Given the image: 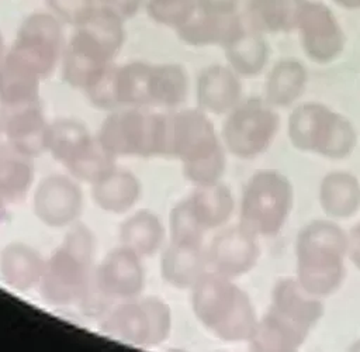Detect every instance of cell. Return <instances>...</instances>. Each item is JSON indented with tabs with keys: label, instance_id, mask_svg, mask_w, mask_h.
I'll return each mask as SVG.
<instances>
[{
	"label": "cell",
	"instance_id": "cell-1",
	"mask_svg": "<svg viewBox=\"0 0 360 352\" xmlns=\"http://www.w3.org/2000/svg\"><path fill=\"white\" fill-rule=\"evenodd\" d=\"M295 277L309 293L325 298L336 293L346 277L347 232L332 220L305 224L295 239Z\"/></svg>",
	"mask_w": 360,
	"mask_h": 352
},
{
	"label": "cell",
	"instance_id": "cell-2",
	"mask_svg": "<svg viewBox=\"0 0 360 352\" xmlns=\"http://www.w3.org/2000/svg\"><path fill=\"white\" fill-rule=\"evenodd\" d=\"M190 291L193 313L207 331L225 342H248L259 317L233 279L208 270Z\"/></svg>",
	"mask_w": 360,
	"mask_h": 352
},
{
	"label": "cell",
	"instance_id": "cell-3",
	"mask_svg": "<svg viewBox=\"0 0 360 352\" xmlns=\"http://www.w3.org/2000/svg\"><path fill=\"white\" fill-rule=\"evenodd\" d=\"M96 239L83 224L70 225L62 244L45 259L38 290L52 306H70L86 300L93 289Z\"/></svg>",
	"mask_w": 360,
	"mask_h": 352
},
{
	"label": "cell",
	"instance_id": "cell-4",
	"mask_svg": "<svg viewBox=\"0 0 360 352\" xmlns=\"http://www.w3.org/2000/svg\"><path fill=\"white\" fill-rule=\"evenodd\" d=\"M287 135L295 149L333 161L350 156L359 141L357 130L346 115L318 101L294 106Z\"/></svg>",
	"mask_w": 360,
	"mask_h": 352
},
{
	"label": "cell",
	"instance_id": "cell-5",
	"mask_svg": "<svg viewBox=\"0 0 360 352\" xmlns=\"http://www.w3.org/2000/svg\"><path fill=\"white\" fill-rule=\"evenodd\" d=\"M294 207V186L281 172L256 170L245 183L239 201V224L257 238L277 235Z\"/></svg>",
	"mask_w": 360,
	"mask_h": 352
},
{
	"label": "cell",
	"instance_id": "cell-6",
	"mask_svg": "<svg viewBox=\"0 0 360 352\" xmlns=\"http://www.w3.org/2000/svg\"><path fill=\"white\" fill-rule=\"evenodd\" d=\"M96 137L115 158L165 156L166 113H148L143 107L112 110Z\"/></svg>",
	"mask_w": 360,
	"mask_h": 352
},
{
	"label": "cell",
	"instance_id": "cell-7",
	"mask_svg": "<svg viewBox=\"0 0 360 352\" xmlns=\"http://www.w3.org/2000/svg\"><path fill=\"white\" fill-rule=\"evenodd\" d=\"M278 130L277 108L263 97H248L225 115L219 135L228 153L249 161L271 146Z\"/></svg>",
	"mask_w": 360,
	"mask_h": 352
},
{
	"label": "cell",
	"instance_id": "cell-8",
	"mask_svg": "<svg viewBox=\"0 0 360 352\" xmlns=\"http://www.w3.org/2000/svg\"><path fill=\"white\" fill-rule=\"evenodd\" d=\"M172 310L159 297L120 301L101 321V331L135 346H158L172 332Z\"/></svg>",
	"mask_w": 360,
	"mask_h": 352
},
{
	"label": "cell",
	"instance_id": "cell-9",
	"mask_svg": "<svg viewBox=\"0 0 360 352\" xmlns=\"http://www.w3.org/2000/svg\"><path fill=\"white\" fill-rule=\"evenodd\" d=\"M65 44L63 23L51 11H37L22 20L7 51L45 79L60 63Z\"/></svg>",
	"mask_w": 360,
	"mask_h": 352
},
{
	"label": "cell",
	"instance_id": "cell-10",
	"mask_svg": "<svg viewBox=\"0 0 360 352\" xmlns=\"http://www.w3.org/2000/svg\"><path fill=\"white\" fill-rule=\"evenodd\" d=\"M225 148L208 114L201 108L166 113V158L195 162Z\"/></svg>",
	"mask_w": 360,
	"mask_h": 352
},
{
	"label": "cell",
	"instance_id": "cell-11",
	"mask_svg": "<svg viewBox=\"0 0 360 352\" xmlns=\"http://www.w3.org/2000/svg\"><path fill=\"white\" fill-rule=\"evenodd\" d=\"M294 31L304 55L314 63H332L345 52V30L335 11L323 1L308 0Z\"/></svg>",
	"mask_w": 360,
	"mask_h": 352
},
{
	"label": "cell",
	"instance_id": "cell-12",
	"mask_svg": "<svg viewBox=\"0 0 360 352\" xmlns=\"http://www.w3.org/2000/svg\"><path fill=\"white\" fill-rule=\"evenodd\" d=\"M83 191L73 176L48 175L34 190L35 217L52 228H65L77 222L83 211Z\"/></svg>",
	"mask_w": 360,
	"mask_h": 352
},
{
	"label": "cell",
	"instance_id": "cell-13",
	"mask_svg": "<svg viewBox=\"0 0 360 352\" xmlns=\"http://www.w3.org/2000/svg\"><path fill=\"white\" fill-rule=\"evenodd\" d=\"M143 287L142 258L122 245L110 251L94 268L93 289L103 298L118 303L138 298Z\"/></svg>",
	"mask_w": 360,
	"mask_h": 352
},
{
	"label": "cell",
	"instance_id": "cell-14",
	"mask_svg": "<svg viewBox=\"0 0 360 352\" xmlns=\"http://www.w3.org/2000/svg\"><path fill=\"white\" fill-rule=\"evenodd\" d=\"M259 258L257 237L240 224L221 230L207 246L208 269L233 280L249 273Z\"/></svg>",
	"mask_w": 360,
	"mask_h": 352
},
{
	"label": "cell",
	"instance_id": "cell-15",
	"mask_svg": "<svg viewBox=\"0 0 360 352\" xmlns=\"http://www.w3.org/2000/svg\"><path fill=\"white\" fill-rule=\"evenodd\" d=\"M112 65V55L90 35L75 28L60 58L62 77L72 89L86 92Z\"/></svg>",
	"mask_w": 360,
	"mask_h": 352
},
{
	"label": "cell",
	"instance_id": "cell-16",
	"mask_svg": "<svg viewBox=\"0 0 360 352\" xmlns=\"http://www.w3.org/2000/svg\"><path fill=\"white\" fill-rule=\"evenodd\" d=\"M1 134L6 142L31 158L46 152L45 139L49 122L39 103L1 108Z\"/></svg>",
	"mask_w": 360,
	"mask_h": 352
},
{
	"label": "cell",
	"instance_id": "cell-17",
	"mask_svg": "<svg viewBox=\"0 0 360 352\" xmlns=\"http://www.w3.org/2000/svg\"><path fill=\"white\" fill-rule=\"evenodd\" d=\"M243 99L242 77L228 65L205 66L195 80L197 107L207 114L226 115Z\"/></svg>",
	"mask_w": 360,
	"mask_h": 352
},
{
	"label": "cell",
	"instance_id": "cell-18",
	"mask_svg": "<svg viewBox=\"0 0 360 352\" xmlns=\"http://www.w3.org/2000/svg\"><path fill=\"white\" fill-rule=\"evenodd\" d=\"M207 246L170 241L160 256V276L174 289H191L208 272Z\"/></svg>",
	"mask_w": 360,
	"mask_h": 352
},
{
	"label": "cell",
	"instance_id": "cell-19",
	"mask_svg": "<svg viewBox=\"0 0 360 352\" xmlns=\"http://www.w3.org/2000/svg\"><path fill=\"white\" fill-rule=\"evenodd\" d=\"M269 308L311 331L325 314L323 298L304 289L295 276L283 277L276 282Z\"/></svg>",
	"mask_w": 360,
	"mask_h": 352
},
{
	"label": "cell",
	"instance_id": "cell-20",
	"mask_svg": "<svg viewBox=\"0 0 360 352\" xmlns=\"http://www.w3.org/2000/svg\"><path fill=\"white\" fill-rule=\"evenodd\" d=\"M311 329L269 308L257 318L248 345L257 352H294L308 339Z\"/></svg>",
	"mask_w": 360,
	"mask_h": 352
},
{
	"label": "cell",
	"instance_id": "cell-21",
	"mask_svg": "<svg viewBox=\"0 0 360 352\" xmlns=\"http://www.w3.org/2000/svg\"><path fill=\"white\" fill-rule=\"evenodd\" d=\"M307 84V66L297 58H283L266 73L263 99L277 110L288 108L304 96Z\"/></svg>",
	"mask_w": 360,
	"mask_h": 352
},
{
	"label": "cell",
	"instance_id": "cell-22",
	"mask_svg": "<svg viewBox=\"0 0 360 352\" xmlns=\"http://www.w3.org/2000/svg\"><path fill=\"white\" fill-rule=\"evenodd\" d=\"M41 80L42 77L30 65L6 51L0 59V107L39 103Z\"/></svg>",
	"mask_w": 360,
	"mask_h": 352
},
{
	"label": "cell",
	"instance_id": "cell-23",
	"mask_svg": "<svg viewBox=\"0 0 360 352\" xmlns=\"http://www.w3.org/2000/svg\"><path fill=\"white\" fill-rule=\"evenodd\" d=\"M245 27L239 14L215 15L195 13L186 24L176 30L177 38L188 46H221L231 42Z\"/></svg>",
	"mask_w": 360,
	"mask_h": 352
},
{
	"label": "cell",
	"instance_id": "cell-24",
	"mask_svg": "<svg viewBox=\"0 0 360 352\" xmlns=\"http://www.w3.org/2000/svg\"><path fill=\"white\" fill-rule=\"evenodd\" d=\"M183 201L195 224L204 232L222 228L235 211L233 194L231 189L221 182L211 186L195 187Z\"/></svg>",
	"mask_w": 360,
	"mask_h": 352
},
{
	"label": "cell",
	"instance_id": "cell-25",
	"mask_svg": "<svg viewBox=\"0 0 360 352\" xmlns=\"http://www.w3.org/2000/svg\"><path fill=\"white\" fill-rule=\"evenodd\" d=\"M90 186L94 204L110 214H124L132 210L142 194L139 179L132 172L117 166Z\"/></svg>",
	"mask_w": 360,
	"mask_h": 352
},
{
	"label": "cell",
	"instance_id": "cell-26",
	"mask_svg": "<svg viewBox=\"0 0 360 352\" xmlns=\"http://www.w3.org/2000/svg\"><path fill=\"white\" fill-rule=\"evenodd\" d=\"M318 201L329 218H350L360 210V180L347 170L328 172L319 182Z\"/></svg>",
	"mask_w": 360,
	"mask_h": 352
},
{
	"label": "cell",
	"instance_id": "cell-27",
	"mask_svg": "<svg viewBox=\"0 0 360 352\" xmlns=\"http://www.w3.org/2000/svg\"><path fill=\"white\" fill-rule=\"evenodd\" d=\"M226 65L242 79L259 76L267 66L270 46L266 35L245 23L242 31L224 48Z\"/></svg>",
	"mask_w": 360,
	"mask_h": 352
},
{
	"label": "cell",
	"instance_id": "cell-28",
	"mask_svg": "<svg viewBox=\"0 0 360 352\" xmlns=\"http://www.w3.org/2000/svg\"><path fill=\"white\" fill-rule=\"evenodd\" d=\"M45 259L24 242H10L0 251V275L7 286L18 291L38 287Z\"/></svg>",
	"mask_w": 360,
	"mask_h": 352
},
{
	"label": "cell",
	"instance_id": "cell-29",
	"mask_svg": "<svg viewBox=\"0 0 360 352\" xmlns=\"http://www.w3.org/2000/svg\"><path fill=\"white\" fill-rule=\"evenodd\" d=\"M308 0H246L245 23L269 35L295 30L298 17Z\"/></svg>",
	"mask_w": 360,
	"mask_h": 352
},
{
	"label": "cell",
	"instance_id": "cell-30",
	"mask_svg": "<svg viewBox=\"0 0 360 352\" xmlns=\"http://www.w3.org/2000/svg\"><path fill=\"white\" fill-rule=\"evenodd\" d=\"M96 142L87 127L75 118H58L48 125L45 149L66 169L79 161Z\"/></svg>",
	"mask_w": 360,
	"mask_h": 352
},
{
	"label": "cell",
	"instance_id": "cell-31",
	"mask_svg": "<svg viewBox=\"0 0 360 352\" xmlns=\"http://www.w3.org/2000/svg\"><path fill=\"white\" fill-rule=\"evenodd\" d=\"M35 176L34 158L10 144L0 145V201L14 204L30 191Z\"/></svg>",
	"mask_w": 360,
	"mask_h": 352
},
{
	"label": "cell",
	"instance_id": "cell-32",
	"mask_svg": "<svg viewBox=\"0 0 360 352\" xmlns=\"http://www.w3.org/2000/svg\"><path fill=\"white\" fill-rule=\"evenodd\" d=\"M118 238L122 246L143 259L156 255L162 249L165 244V227L155 213L139 210L121 222Z\"/></svg>",
	"mask_w": 360,
	"mask_h": 352
},
{
	"label": "cell",
	"instance_id": "cell-33",
	"mask_svg": "<svg viewBox=\"0 0 360 352\" xmlns=\"http://www.w3.org/2000/svg\"><path fill=\"white\" fill-rule=\"evenodd\" d=\"M188 75L180 63H150L148 106L177 108L188 94Z\"/></svg>",
	"mask_w": 360,
	"mask_h": 352
},
{
	"label": "cell",
	"instance_id": "cell-34",
	"mask_svg": "<svg viewBox=\"0 0 360 352\" xmlns=\"http://www.w3.org/2000/svg\"><path fill=\"white\" fill-rule=\"evenodd\" d=\"M150 63L132 61L115 66L112 72V94L117 107H148V77Z\"/></svg>",
	"mask_w": 360,
	"mask_h": 352
},
{
	"label": "cell",
	"instance_id": "cell-35",
	"mask_svg": "<svg viewBox=\"0 0 360 352\" xmlns=\"http://www.w3.org/2000/svg\"><path fill=\"white\" fill-rule=\"evenodd\" d=\"M125 21L112 11L96 4V7L86 15V18L75 28L82 30L93 39H96L110 55L121 51L125 41Z\"/></svg>",
	"mask_w": 360,
	"mask_h": 352
},
{
	"label": "cell",
	"instance_id": "cell-36",
	"mask_svg": "<svg viewBox=\"0 0 360 352\" xmlns=\"http://www.w3.org/2000/svg\"><path fill=\"white\" fill-rule=\"evenodd\" d=\"M145 10L153 23L176 31L197 13V3L195 0H146Z\"/></svg>",
	"mask_w": 360,
	"mask_h": 352
},
{
	"label": "cell",
	"instance_id": "cell-37",
	"mask_svg": "<svg viewBox=\"0 0 360 352\" xmlns=\"http://www.w3.org/2000/svg\"><path fill=\"white\" fill-rule=\"evenodd\" d=\"M226 149L222 148L200 161L181 163L184 179L195 187L219 183L226 169Z\"/></svg>",
	"mask_w": 360,
	"mask_h": 352
},
{
	"label": "cell",
	"instance_id": "cell-38",
	"mask_svg": "<svg viewBox=\"0 0 360 352\" xmlns=\"http://www.w3.org/2000/svg\"><path fill=\"white\" fill-rule=\"evenodd\" d=\"M169 235L173 242L202 244L205 232L195 224L184 201H179L169 214Z\"/></svg>",
	"mask_w": 360,
	"mask_h": 352
},
{
	"label": "cell",
	"instance_id": "cell-39",
	"mask_svg": "<svg viewBox=\"0 0 360 352\" xmlns=\"http://www.w3.org/2000/svg\"><path fill=\"white\" fill-rule=\"evenodd\" d=\"M48 11L63 24L76 27L96 7V0H45Z\"/></svg>",
	"mask_w": 360,
	"mask_h": 352
},
{
	"label": "cell",
	"instance_id": "cell-40",
	"mask_svg": "<svg viewBox=\"0 0 360 352\" xmlns=\"http://www.w3.org/2000/svg\"><path fill=\"white\" fill-rule=\"evenodd\" d=\"M98 6L112 11L124 21L134 18L142 7H145L146 0H96Z\"/></svg>",
	"mask_w": 360,
	"mask_h": 352
},
{
	"label": "cell",
	"instance_id": "cell-41",
	"mask_svg": "<svg viewBox=\"0 0 360 352\" xmlns=\"http://www.w3.org/2000/svg\"><path fill=\"white\" fill-rule=\"evenodd\" d=\"M197 11L215 15L238 14L240 0H195Z\"/></svg>",
	"mask_w": 360,
	"mask_h": 352
},
{
	"label": "cell",
	"instance_id": "cell-42",
	"mask_svg": "<svg viewBox=\"0 0 360 352\" xmlns=\"http://www.w3.org/2000/svg\"><path fill=\"white\" fill-rule=\"evenodd\" d=\"M349 260L360 270V221L347 232Z\"/></svg>",
	"mask_w": 360,
	"mask_h": 352
},
{
	"label": "cell",
	"instance_id": "cell-43",
	"mask_svg": "<svg viewBox=\"0 0 360 352\" xmlns=\"http://www.w3.org/2000/svg\"><path fill=\"white\" fill-rule=\"evenodd\" d=\"M330 1L343 10H349V11L360 10V0H330Z\"/></svg>",
	"mask_w": 360,
	"mask_h": 352
},
{
	"label": "cell",
	"instance_id": "cell-44",
	"mask_svg": "<svg viewBox=\"0 0 360 352\" xmlns=\"http://www.w3.org/2000/svg\"><path fill=\"white\" fill-rule=\"evenodd\" d=\"M7 214H8V211H7V204H4L3 201H0V224L7 218Z\"/></svg>",
	"mask_w": 360,
	"mask_h": 352
},
{
	"label": "cell",
	"instance_id": "cell-45",
	"mask_svg": "<svg viewBox=\"0 0 360 352\" xmlns=\"http://www.w3.org/2000/svg\"><path fill=\"white\" fill-rule=\"evenodd\" d=\"M6 45H4V38H3V34H1V31H0V59L3 58V55L6 54Z\"/></svg>",
	"mask_w": 360,
	"mask_h": 352
},
{
	"label": "cell",
	"instance_id": "cell-46",
	"mask_svg": "<svg viewBox=\"0 0 360 352\" xmlns=\"http://www.w3.org/2000/svg\"><path fill=\"white\" fill-rule=\"evenodd\" d=\"M352 349H356V351H360V339L357 341V342H354L353 344V346H352Z\"/></svg>",
	"mask_w": 360,
	"mask_h": 352
},
{
	"label": "cell",
	"instance_id": "cell-47",
	"mask_svg": "<svg viewBox=\"0 0 360 352\" xmlns=\"http://www.w3.org/2000/svg\"><path fill=\"white\" fill-rule=\"evenodd\" d=\"M0 135H1V124H0Z\"/></svg>",
	"mask_w": 360,
	"mask_h": 352
}]
</instances>
